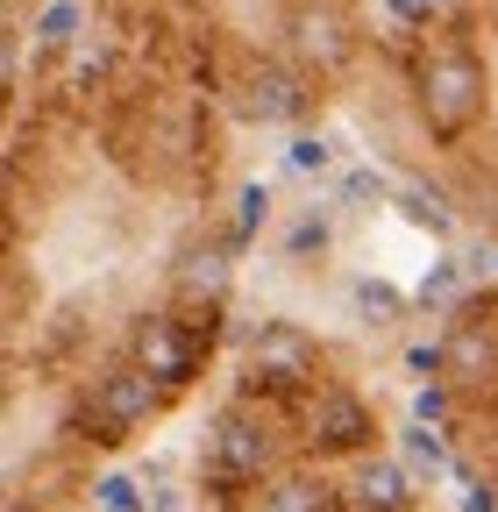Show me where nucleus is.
Here are the masks:
<instances>
[{"label": "nucleus", "mask_w": 498, "mask_h": 512, "mask_svg": "<svg viewBox=\"0 0 498 512\" xmlns=\"http://www.w3.org/2000/svg\"><path fill=\"white\" fill-rule=\"evenodd\" d=\"M413 114L420 136L434 150H456L463 136H477V121L491 114V64L477 57L470 36H434L413 64Z\"/></svg>", "instance_id": "obj_1"}, {"label": "nucleus", "mask_w": 498, "mask_h": 512, "mask_svg": "<svg viewBox=\"0 0 498 512\" xmlns=\"http://www.w3.org/2000/svg\"><path fill=\"white\" fill-rule=\"evenodd\" d=\"M271 477H278V434H271V420L249 399L221 406L214 427H207V448H200V491L214 505H242V498H257Z\"/></svg>", "instance_id": "obj_2"}, {"label": "nucleus", "mask_w": 498, "mask_h": 512, "mask_svg": "<svg viewBox=\"0 0 498 512\" xmlns=\"http://www.w3.org/2000/svg\"><path fill=\"white\" fill-rule=\"evenodd\" d=\"M321 349L306 342L299 328H285V320H271V328H257V342H249L242 356V399L249 406H306L321 392Z\"/></svg>", "instance_id": "obj_3"}, {"label": "nucleus", "mask_w": 498, "mask_h": 512, "mask_svg": "<svg viewBox=\"0 0 498 512\" xmlns=\"http://www.w3.org/2000/svg\"><path fill=\"white\" fill-rule=\"evenodd\" d=\"M214 328H221V313H185V306L178 313H143L136 328H129V363L143 377H157L164 399H171V392H185V384L200 377Z\"/></svg>", "instance_id": "obj_4"}, {"label": "nucleus", "mask_w": 498, "mask_h": 512, "mask_svg": "<svg viewBox=\"0 0 498 512\" xmlns=\"http://www.w3.org/2000/svg\"><path fill=\"white\" fill-rule=\"evenodd\" d=\"M164 406V384L157 377H143L129 356L121 363H107L86 392H79V413H72V427L93 441V448H114V441H129V434H143V420Z\"/></svg>", "instance_id": "obj_5"}, {"label": "nucleus", "mask_w": 498, "mask_h": 512, "mask_svg": "<svg viewBox=\"0 0 498 512\" xmlns=\"http://www.w3.org/2000/svg\"><path fill=\"white\" fill-rule=\"evenodd\" d=\"M299 441L314 463H335V456H370V441H378V413H370L363 392H349V384H321L314 399L299 406Z\"/></svg>", "instance_id": "obj_6"}, {"label": "nucleus", "mask_w": 498, "mask_h": 512, "mask_svg": "<svg viewBox=\"0 0 498 512\" xmlns=\"http://www.w3.org/2000/svg\"><path fill=\"white\" fill-rule=\"evenodd\" d=\"M285 50L306 79H342L356 64V22L342 0H292L285 15Z\"/></svg>", "instance_id": "obj_7"}, {"label": "nucleus", "mask_w": 498, "mask_h": 512, "mask_svg": "<svg viewBox=\"0 0 498 512\" xmlns=\"http://www.w3.org/2000/svg\"><path fill=\"white\" fill-rule=\"evenodd\" d=\"M306 100H314V79L299 72V64L285 57H242L235 72V114L257 121V128H285L306 114Z\"/></svg>", "instance_id": "obj_8"}, {"label": "nucleus", "mask_w": 498, "mask_h": 512, "mask_svg": "<svg viewBox=\"0 0 498 512\" xmlns=\"http://www.w3.org/2000/svg\"><path fill=\"white\" fill-rule=\"evenodd\" d=\"M442 384H449L456 399L498 384V320H491V299L456 306L449 335H442Z\"/></svg>", "instance_id": "obj_9"}, {"label": "nucleus", "mask_w": 498, "mask_h": 512, "mask_svg": "<svg viewBox=\"0 0 498 512\" xmlns=\"http://www.w3.org/2000/svg\"><path fill=\"white\" fill-rule=\"evenodd\" d=\"M228 278H235L228 249H185V256H178V271H171V299H178L185 313H221Z\"/></svg>", "instance_id": "obj_10"}, {"label": "nucleus", "mask_w": 498, "mask_h": 512, "mask_svg": "<svg viewBox=\"0 0 498 512\" xmlns=\"http://www.w3.org/2000/svg\"><path fill=\"white\" fill-rule=\"evenodd\" d=\"M249 512H349V498L321 477V470H278L257 498H249Z\"/></svg>", "instance_id": "obj_11"}, {"label": "nucleus", "mask_w": 498, "mask_h": 512, "mask_svg": "<svg viewBox=\"0 0 498 512\" xmlns=\"http://www.w3.org/2000/svg\"><path fill=\"white\" fill-rule=\"evenodd\" d=\"M349 512H413V477L385 456H363L349 477Z\"/></svg>", "instance_id": "obj_12"}, {"label": "nucleus", "mask_w": 498, "mask_h": 512, "mask_svg": "<svg viewBox=\"0 0 498 512\" xmlns=\"http://www.w3.org/2000/svg\"><path fill=\"white\" fill-rule=\"evenodd\" d=\"M392 207H399L413 228H427V235H449V228H456V207H449V192H442V185H399V192H392Z\"/></svg>", "instance_id": "obj_13"}, {"label": "nucleus", "mask_w": 498, "mask_h": 512, "mask_svg": "<svg viewBox=\"0 0 498 512\" xmlns=\"http://www.w3.org/2000/svg\"><path fill=\"white\" fill-rule=\"evenodd\" d=\"M349 306H356V313L370 320V328H392L406 299H399V292H392L385 278H356V285H349Z\"/></svg>", "instance_id": "obj_14"}, {"label": "nucleus", "mask_w": 498, "mask_h": 512, "mask_svg": "<svg viewBox=\"0 0 498 512\" xmlns=\"http://www.w3.org/2000/svg\"><path fill=\"white\" fill-rule=\"evenodd\" d=\"M399 441H406V463H413V470H427V477H434V470H449V434H442V427L413 420Z\"/></svg>", "instance_id": "obj_15"}, {"label": "nucleus", "mask_w": 498, "mask_h": 512, "mask_svg": "<svg viewBox=\"0 0 498 512\" xmlns=\"http://www.w3.org/2000/svg\"><path fill=\"white\" fill-rule=\"evenodd\" d=\"M264 221H271V185H242V192H235V228H228V249H242Z\"/></svg>", "instance_id": "obj_16"}, {"label": "nucleus", "mask_w": 498, "mask_h": 512, "mask_svg": "<svg viewBox=\"0 0 498 512\" xmlns=\"http://www.w3.org/2000/svg\"><path fill=\"white\" fill-rule=\"evenodd\" d=\"M328 164H335V150H328L321 136H292V143H285V171H299V178H321Z\"/></svg>", "instance_id": "obj_17"}, {"label": "nucleus", "mask_w": 498, "mask_h": 512, "mask_svg": "<svg viewBox=\"0 0 498 512\" xmlns=\"http://www.w3.org/2000/svg\"><path fill=\"white\" fill-rule=\"evenodd\" d=\"M328 235H335V221H328V214H299V221H292V235H285V256H306V249L321 256V249H328Z\"/></svg>", "instance_id": "obj_18"}, {"label": "nucleus", "mask_w": 498, "mask_h": 512, "mask_svg": "<svg viewBox=\"0 0 498 512\" xmlns=\"http://www.w3.org/2000/svg\"><path fill=\"white\" fill-rule=\"evenodd\" d=\"M449 413H456V392H449L442 377H434V384H420V392H413V420H427V427H449Z\"/></svg>", "instance_id": "obj_19"}, {"label": "nucleus", "mask_w": 498, "mask_h": 512, "mask_svg": "<svg viewBox=\"0 0 498 512\" xmlns=\"http://www.w3.org/2000/svg\"><path fill=\"white\" fill-rule=\"evenodd\" d=\"M385 8H392V15H399L406 29H420V36H427L434 22H442V15L456 8V0H385Z\"/></svg>", "instance_id": "obj_20"}, {"label": "nucleus", "mask_w": 498, "mask_h": 512, "mask_svg": "<svg viewBox=\"0 0 498 512\" xmlns=\"http://www.w3.org/2000/svg\"><path fill=\"white\" fill-rule=\"evenodd\" d=\"M93 505H100V512H143V491H136L129 477H100V484H93Z\"/></svg>", "instance_id": "obj_21"}, {"label": "nucleus", "mask_w": 498, "mask_h": 512, "mask_svg": "<svg viewBox=\"0 0 498 512\" xmlns=\"http://www.w3.org/2000/svg\"><path fill=\"white\" fill-rule=\"evenodd\" d=\"M72 29H79V8H72V0H57V8L43 15V43H72Z\"/></svg>", "instance_id": "obj_22"}, {"label": "nucleus", "mask_w": 498, "mask_h": 512, "mask_svg": "<svg viewBox=\"0 0 498 512\" xmlns=\"http://www.w3.org/2000/svg\"><path fill=\"white\" fill-rule=\"evenodd\" d=\"M385 192H392V185H385L378 171H349V178H342V200H385Z\"/></svg>", "instance_id": "obj_23"}, {"label": "nucleus", "mask_w": 498, "mask_h": 512, "mask_svg": "<svg viewBox=\"0 0 498 512\" xmlns=\"http://www.w3.org/2000/svg\"><path fill=\"white\" fill-rule=\"evenodd\" d=\"M420 299H427V306L456 299V264H434V271H427V285H420Z\"/></svg>", "instance_id": "obj_24"}, {"label": "nucleus", "mask_w": 498, "mask_h": 512, "mask_svg": "<svg viewBox=\"0 0 498 512\" xmlns=\"http://www.w3.org/2000/svg\"><path fill=\"white\" fill-rule=\"evenodd\" d=\"M463 512H498V491H491V484H470V491H463Z\"/></svg>", "instance_id": "obj_25"}]
</instances>
